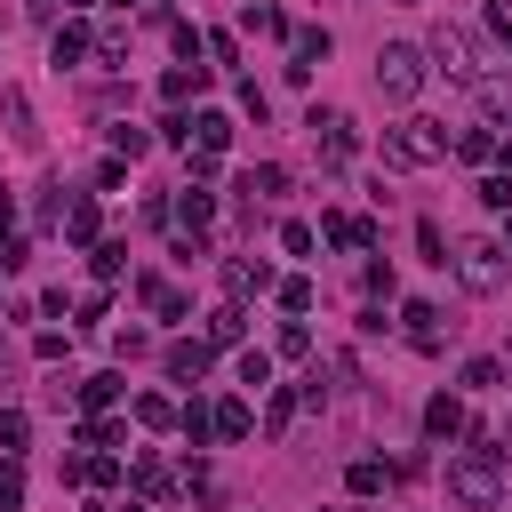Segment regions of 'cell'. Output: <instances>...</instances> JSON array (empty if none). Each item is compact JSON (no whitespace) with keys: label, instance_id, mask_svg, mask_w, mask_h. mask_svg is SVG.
Wrapping results in <instances>:
<instances>
[{"label":"cell","instance_id":"31","mask_svg":"<svg viewBox=\"0 0 512 512\" xmlns=\"http://www.w3.org/2000/svg\"><path fill=\"white\" fill-rule=\"evenodd\" d=\"M240 384L248 392H272V352H240Z\"/></svg>","mask_w":512,"mask_h":512},{"label":"cell","instance_id":"37","mask_svg":"<svg viewBox=\"0 0 512 512\" xmlns=\"http://www.w3.org/2000/svg\"><path fill=\"white\" fill-rule=\"evenodd\" d=\"M136 424H152V432H160V424H176V408H168L160 392H144V400H136Z\"/></svg>","mask_w":512,"mask_h":512},{"label":"cell","instance_id":"44","mask_svg":"<svg viewBox=\"0 0 512 512\" xmlns=\"http://www.w3.org/2000/svg\"><path fill=\"white\" fill-rule=\"evenodd\" d=\"M496 168H504V176H512V136H496Z\"/></svg>","mask_w":512,"mask_h":512},{"label":"cell","instance_id":"35","mask_svg":"<svg viewBox=\"0 0 512 512\" xmlns=\"http://www.w3.org/2000/svg\"><path fill=\"white\" fill-rule=\"evenodd\" d=\"M144 144H152V136H144V128H136V120H120V128H112V152H120V160H136V152H144Z\"/></svg>","mask_w":512,"mask_h":512},{"label":"cell","instance_id":"24","mask_svg":"<svg viewBox=\"0 0 512 512\" xmlns=\"http://www.w3.org/2000/svg\"><path fill=\"white\" fill-rule=\"evenodd\" d=\"M248 400H216V440H248Z\"/></svg>","mask_w":512,"mask_h":512},{"label":"cell","instance_id":"49","mask_svg":"<svg viewBox=\"0 0 512 512\" xmlns=\"http://www.w3.org/2000/svg\"><path fill=\"white\" fill-rule=\"evenodd\" d=\"M400 8H424V0H400Z\"/></svg>","mask_w":512,"mask_h":512},{"label":"cell","instance_id":"45","mask_svg":"<svg viewBox=\"0 0 512 512\" xmlns=\"http://www.w3.org/2000/svg\"><path fill=\"white\" fill-rule=\"evenodd\" d=\"M488 24H496V32H504V48H512V16H504V8H488Z\"/></svg>","mask_w":512,"mask_h":512},{"label":"cell","instance_id":"23","mask_svg":"<svg viewBox=\"0 0 512 512\" xmlns=\"http://www.w3.org/2000/svg\"><path fill=\"white\" fill-rule=\"evenodd\" d=\"M176 432H184L192 448H200V440H216V408H200V400H184V408H176Z\"/></svg>","mask_w":512,"mask_h":512},{"label":"cell","instance_id":"2","mask_svg":"<svg viewBox=\"0 0 512 512\" xmlns=\"http://www.w3.org/2000/svg\"><path fill=\"white\" fill-rule=\"evenodd\" d=\"M448 152V128L440 120H400V128H384V160L392 168H432Z\"/></svg>","mask_w":512,"mask_h":512},{"label":"cell","instance_id":"39","mask_svg":"<svg viewBox=\"0 0 512 512\" xmlns=\"http://www.w3.org/2000/svg\"><path fill=\"white\" fill-rule=\"evenodd\" d=\"M480 208H512V176H480Z\"/></svg>","mask_w":512,"mask_h":512},{"label":"cell","instance_id":"25","mask_svg":"<svg viewBox=\"0 0 512 512\" xmlns=\"http://www.w3.org/2000/svg\"><path fill=\"white\" fill-rule=\"evenodd\" d=\"M96 64H104V72H128V32H120V24L96 32Z\"/></svg>","mask_w":512,"mask_h":512},{"label":"cell","instance_id":"12","mask_svg":"<svg viewBox=\"0 0 512 512\" xmlns=\"http://www.w3.org/2000/svg\"><path fill=\"white\" fill-rule=\"evenodd\" d=\"M48 56H56V72H72L80 56H96V40H88V24H56V40H48Z\"/></svg>","mask_w":512,"mask_h":512},{"label":"cell","instance_id":"19","mask_svg":"<svg viewBox=\"0 0 512 512\" xmlns=\"http://www.w3.org/2000/svg\"><path fill=\"white\" fill-rule=\"evenodd\" d=\"M424 432H432V440H456V432H464V400H448V392H440V400L424 408Z\"/></svg>","mask_w":512,"mask_h":512},{"label":"cell","instance_id":"11","mask_svg":"<svg viewBox=\"0 0 512 512\" xmlns=\"http://www.w3.org/2000/svg\"><path fill=\"white\" fill-rule=\"evenodd\" d=\"M208 360H216V344H208V336L168 344V376H176V384H200V376H208Z\"/></svg>","mask_w":512,"mask_h":512},{"label":"cell","instance_id":"40","mask_svg":"<svg viewBox=\"0 0 512 512\" xmlns=\"http://www.w3.org/2000/svg\"><path fill=\"white\" fill-rule=\"evenodd\" d=\"M0 512H24V480H16V464H0Z\"/></svg>","mask_w":512,"mask_h":512},{"label":"cell","instance_id":"9","mask_svg":"<svg viewBox=\"0 0 512 512\" xmlns=\"http://www.w3.org/2000/svg\"><path fill=\"white\" fill-rule=\"evenodd\" d=\"M312 64H328V32H320V24H296V32H288V80H304Z\"/></svg>","mask_w":512,"mask_h":512},{"label":"cell","instance_id":"18","mask_svg":"<svg viewBox=\"0 0 512 512\" xmlns=\"http://www.w3.org/2000/svg\"><path fill=\"white\" fill-rule=\"evenodd\" d=\"M296 408H304V392H288V384H272V400H264V432L280 440V432L296 424Z\"/></svg>","mask_w":512,"mask_h":512},{"label":"cell","instance_id":"1","mask_svg":"<svg viewBox=\"0 0 512 512\" xmlns=\"http://www.w3.org/2000/svg\"><path fill=\"white\" fill-rule=\"evenodd\" d=\"M464 456H448V496L456 504H472V512H496L504 504V472H496V456H504V432H472L464 424Z\"/></svg>","mask_w":512,"mask_h":512},{"label":"cell","instance_id":"43","mask_svg":"<svg viewBox=\"0 0 512 512\" xmlns=\"http://www.w3.org/2000/svg\"><path fill=\"white\" fill-rule=\"evenodd\" d=\"M144 344H152V336H144V328H112V352H120V360H136V352H144Z\"/></svg>","mask_w":512,"mask_h":512},{"label":"cell","instance_id":"7","mask_svg":"<svg viewBox=\"0 0 512 512\" xmlns=\"http://www.w3.org/2000/svg\"><path fill=\"white\" fill-rule=\"evenodd\" d=\"M472 104H480L488 128H512V72H480L472 80Z\"/></svg>","mask_w":512,"mask_h":512},{"label":"cell","instance_id":"3","mask_svg":"<svg viewBox=\"0 0 512 512\" xmlns=\"http://www.w3.org/2000/svg\"><path fill=\"white\" fill-rule=\"evenodd\" d=\"M424 72H432L424 48H408V40H384V48H376V88H384L392 104H408V96L424 88Z\"/></svg>","mask_w":512,"mask_h":512},{"label":"cell","instance_id":"15","mask_svg":"<svg viewBox=\"0 0 512 512\" xmlns=\"http://www.w3.org/2000/svg\"><path fill=\"white\" fill-rule=\"evenodd\" d=\"M128 480H136V496H144V504H168V496H176V480H168V464H160V456H136V472H128Z\"/></svg>","mask_w":512,"mask_h":512},{"label":"cell","instance_id":"21","mask_svg":"<svg viewBox=\"0 0 512 512\" xmlns=\"http://www.w3.org/2000/svg\"><path fill=\"white\" fill-rule=\"evenodd\" d=\"M176 216H184V232H200V224L216 216V192H208V184H184V200H176Z\"/></svg>","mask_w":512,"mask_h":512},{"label":"cell","instance_id":"6","mask_svg":"<svg viewBox=\"0 0 512 512\" xmlns=\"http://www.w3.org/2000/svg\"><path fill=\"white\" fill-rule=\"evenodd\" d=\"M456 280H464L472 296H496V288H504V248H496V240H464V248H456Z\"/></svg>","mask_w":512,"mask_h":512},{"label":"cell","instance_id":"14","mask_svg":"<svg viewBox=\"0 0 512 512\" xmlns=\"http://www.w3.org/2000/svg\"><path fill=\"white\" fill-rule=\"evenodd\" d=\"M320 240H328V248H376V224H368V216H328Z\"/></svg>","mask_w":512,"mask_h":512},{"label":"cell","instance_id":"46","mask_svg":"<svg viewBox=\"0 0 512 512\" xmlns=\"http://www.w3.org/2000/svg\"><path fill=\"white\" fill-rule=\"evenodd\" d=\"M8 216H16V200H8V192H0V240H8Z\"/></svg>","mask_w":512,"mask_h":512},{"label":"cell","instance_id":"22","mask_svg":"<svg viewBox=\"0 0 512 512\" xmlns=\"http://www.w3.org/2000/svg\"><path fill=\"white\" fill-rule=\"evenodd\" d=\"M240 336H248V312L240 304H216L208 312V344H240Z\"/></svg>","mask_w":512,"mask_h":512},{"label":"cell","instance_id":"47","mask_svg":"<svg viewBox=\"0 0 512 512\" xmlns=\"http://www.w3.org/2000/svg\"><path fill=\"white\" fill-rule=\"evenodd\" d=\"M64 8H88V0H64Z\"/></svg>","mask_w":512,"mask_h":512},{"label":"cell","instance_id":"26","mask_svg":"<svg viewBox=\"0 0 512 512\" xmlns=\"http://www.w3.org/2000/svg\"><path fill=\"white\" fill-rule=\"evenodd\" d=\"M200 80H208V64H176V72L160 80V96H168V104H184V96H192Z\"/></svg>","mask_w":512,"mask_h":512},{"label":"cell","instance_id":"4","mask_svg":"<svg viewBox=\"0 0 512 512\" xmlns=\"http://www.w3.org/2000/svg\"><path fill=\"white\" fill-rule=\"evenodd\" d=\"M304 128H312V144H320V160H328V168H344V160H352V144H360L352 112H336V104H312V112H304Z\"/></svg>","mask_w":512,"mask_h":512},{"label":"cell","instance_id":"41","mask_svg":"<svg viewBox=\"0 0 512 512\" xmlns=\"http://www.w3.org/2000/svg\"><path fill=\"white\" fill-rule=\"evenodd\" d=\"M416 248H424L432 264H448V240H440V224H416Z\"/></svg>","mask_w":512,"mask_h":512},{"label":"cell","instance_id":"16","mask_svg":"<svg viewBox=\"0 0 512 512\" xmlns=\"http://www.w3.org/2000/svg\"><path fill=\"white\" fill-rule=\"evenodd\" d=\"M280 192H288V168H280V160H264V168L240 176V200H280Z\"/></svg>","mask_w":512,"mask_h":512},{"label":"cell","instance_id":"33","mask_svg":"<svg viewBox=\"0 0 512 512\" xmlns=\"http://www.w3.org/2000/svg\"><path fill=\"white\" fill-rule=\"evenodd\" d=\"M464 384H472V392H496V384H504V360H464Z\"/></svg>","mask_w":512,"mask_h":512},{"label":"cell","instance_id":"29","mask_svg":"<svg viewBox=\"0 0 512 512\" xmlns=\"http://www.w3.org/2000/svg\"><path fill=\"white\" fill-rule=\"evenodd\" d=\"M240 24H248V32H264V40H280V32H288V16H280V8H264V0H248V16H240Z\"/></svg>","mask_w":512,"mask_h":512},{"label":"cell","instance_id":"27","mask_svg":"<svg viewBox=\"0 0 512 512\" xmlns=\"http://www.w3.org/2000/svg\"><path fill=\"white\" fill-rule=\"evenodd\" d=\"M456 144V160H496V136H488V120L480 128H464V136H448Z\"/></svg>","mask_w":512,"mask_h":512},{"label":"cell","instance_id":"17","mask_svg":"<svg viewBox=\"0 0 512 512\" xmlns=\"http://www.w3.org/2000/svg\"><path fill=\"white\" fill-rule=\"evenodd\" d=\"M56 232H64V240H96V200H88V192H72V200H64V224H56Z\"/></svg>","mask_w":512,"mask_h":512},{"label":"cell","instance_id":"48","mask_svg":"<svg viewBox=\"0 0 512 512\" xmlns=\"http://www.w3.org/2000/svg\"><path fill=\"white\" fill-rule=\"evenodd\" d=\"M504 248H512V224H504Z\"/></svg>","mask_w":512,"mask_h":512},{"label":"cell","instance_id":"20","mask_svg":"<svg viewBox=\"0 0 512 512\" xmlns=\"http://www.w3.org/2000/svg\"><path fill=\"white\" fill-rule=\"evenodd\" d=\"M192 144H200V152H224V144H232V120H224V112H192Z\"/></svg>","mask_w":512,"mask_h":512},{"label":"cell","instance_id":"28","mask_svg":"<svg viewBox=\"0 0 512 512\" xmlns=\"http://www.w3.org/2000/svg\"><path fill=\"white\" fill-rule=\"evenodd\" d=\"M384 480H392V472H384V464H376V456H360V464H352V472H344V488H352V496H376V488H384Z\"/></svg>","mask_w":512,"mask_h":512},{"label":"cell","instance_id":"34","mask_svg":"<svg viewBox=\"0 0 512 512\" xmlns=\"http://www.w3.org/2000/svg\"><path fill=\"white\" fill-rule=\"evenodd\" d=\"M120 392H128V384H120V376H88V384H80V400H88V408H112V400H120Z\"/></svg>","mask_w":512,"mask_h":512},{"label":"cell","instance_id":"50","mask_svg":"<svg viewBox=\"0 0 512 512\" xmlns=\"http://www.w3.org/2000/svg\"><path fill=\"white\" fill-rule=\"evenodd\" d=\"M0 272H8V264H0Z\"/></svg>","mask_w":512,"mask_h":512},{"label":"cell","instance_id":"38","mask_svg":"<svg viewBox=\"0 0 512 512\" xmlns=\"http://www.w3.org/2000/svg\"><path fill=\"white\" fill-rule=\"evenodd\" d=\"M24 432H32V424H24V408H0V448H8V456L24 448Z\"/></svg>","mask_w":512,"mask_h":512},{"label":"cell","instance_id":"30","mask_svg":"<svg viewBox=\"0 0 512 512\" xmlns=\"http://www.w3.org/2000/svg\"><path fill=\"white\" fill-rule=\"evenodd\" d=\"M128 272V240H96V280H120Z\"/></svg>","mask_w":512,"mask_h":512},{"label":"cell","instance_id":"13","mask_svg":"<svg viewBox=\"0 0 512 512\" xmlns=\"http://www.w3.org/2000/svg\"><path fill=\"white\" fill-rule=\"evenodd\" d=\"M0 112H8V136H16L24 152H40V120H32V104H24L16 88H0Z\"/></svg>","mask_w":512,"mask_h":512},{"label":"cell","instance_id":"5","mask_svg":"<svg viewBox=\"0 0 512 512\" xmlns=\"http://www.w3.org/2000/svg\"><path fill=\"white\" fill-rule=\"evenodd\" d=\"M424 64H432V72H448V80H464V88L480 80V64H472V40H464L456 24H432V40H424Z\"/></svg>","mask_w":512,"mask_h":512},{"label":"cell","instance_id":"32","mask_svg":"<svg viewBox=\"0 0 512 512\" xmlns=\"http://www.w3.org/2000/svg\"><path fill=\"white\" fill-rule=\"evenodd\" d=\"M80 480H88V488H112V480H120V456H112V448H104V456H80Z\"/></svg>","mask_w":512,"mask_h":512},{"label":"cell","instance_id":"8","mask_svg":"<svg viewBox=\"0 0 512 512\" xmlns=\"http://www.w3.org/2000/svg\"><path fill=\"white\" fill-rule=\"evenodd\" d=\"M400 336H408L416 352H440V304H424V296H408V304H400Z\"/></svg>","mask_w":512,"mask_h":512},{"label":"cell","instance_id":"42","mask_svg":"<svg viewBox=\"0 0 512 512\" xmlns=\"http://www.w3.org/2000/svg\"><path fill=\"white\" fill-rule=\"evenodd\" d=\"M280 304L288 312H312V280H280Z\"/></svg>","mask_w":512,"mask_h":512},{"label":"cell","instance_id":"10","mask_svg":"<svg viewBox=\"0 0 512 512\" xmlns=\"http://www.w3.org/2000/svg\"><path fill=\"white\" fill-rule=\"evenodd\" d=\"M264 288H272V264H264V256H256V264H248V256L224 264V296H232V304H248V296H264Z\"/></svg>","mask_w":512,"mask_h":512},{"label":"cell","instance_id":"36","mask_svg":"<svg viewBox=\"0 0 512 512\" xmlns=\"http://www.w3.org/2000/svg\"><path fill=\"white\" fill-rule=\"evenodd\" d=\"M280 352L304 360V352H312V328H304V320H280Z\"/></svg>","mask_w":512,"mask_h":512}]
</instances>
